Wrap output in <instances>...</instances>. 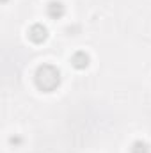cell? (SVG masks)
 <instances>
[{"mask_svg": "<svg viewBox=\"0 0 151 153\" xmlns=\"http://www.w3.org/2000/svg\"><path fill=\"white\" fill-rule=\"evenodd\" d=\"M38 85L41 89H53L59 84V71L52 66H43L38 71Z\"/></svg>", "mask_w": 151, "mask_h": 153, "instance_id": "cell-1", "label": "cell"}, {"mask_svg": "<svg viewBox=\"0 0 151 153\" xmlns=\"http://www.w3.org/2000/svg\"><path fill=\"white\" fill-rule=\"evenodd\" d=\"M30 38L34 39V41H41V39H44L46 38V29L41 27V25H34V27L30 29Z\"/></svg>", "mask_w": 151, "mask_h": 153, "instance_id": "cell-2", "label": "cell"}, {"mask_svg": "<svg viewBox=\"0 0 151 153\" xmlns=\"http://www.w3.org/2000/svg\"><path fill=\"white\" fill-rule=\"evenodd\" d=\"M48 11H50L52 16H61V14H62V4H59V2H52V4L48 5Z\"/></svg>", "mask_w": 151, "mask_h": 153, "instance_id": "cell-3", "label": "cell"}, {"mask_svg": "<svg viewBox=\"0 0 151 153\" xmlns=\"http://www.w3.org/2000/svg\"><path fill=\"white\" fill-rule=\"evenodd\" d=\"M133 153H148V146L144 143H137L133 148Z\"/></svg>", "mask_w": 151, "mask_h": 153, "instance_id": "cell-4", "label": "cell"}]
</instances>
